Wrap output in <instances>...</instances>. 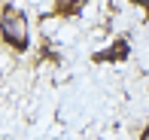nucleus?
I'll return each mask as SVG.
<instances>
[{"instance_id":"4","label":"nucleus","mask_w":149,"mask_h":140,"mask_svg":"<svg viewBox=\"0 0 149 140\" xmlns=\"http://www.w3.org/2000/svg\"><path fill=\"white\" fill-rule=\"evenodd\" d=\"M146 12H149V0H146Z\"/></svg>"},{"instance_id":"1","label":"nucleus","mask_w":149,"mask_h":140,"mask_svg":"<svg viewBox=\"0 0 149 140\" xmlns=\"http://www.w3.org/2000/svg\"><path fill=\"white\" fill-rule=\"evenodd\" d=\"M3 40L12 46V49H28V18L18 9H3Z\"/></svg>"},{"instance_id":"3","label":"nucleus","mask_w":149,"mask_h":140,"mask_svg":"<svg viewBox=\"0 0 149 140\" xmlns=\"http://www.w3.org/2000/svg\"><path fill=\"white\" fill-rule=\"evenodd\" d=\"M140 140H149V125H146V131H143V137H140Z\"/></svg>"},{"instance_id":"2","label":"nucleus","mask_w":149,"mask_h":140,"mask_svg":"<svg viewBox=\"0 0 149 140\" xmlns=\"http://www.w3.org/2000/svg\"><path fill=\"white\" fill-rule=\"evenodd\" d=\"M79 9V0H55V12L58 15H73Z\"/></svg>"}]
</instances>
